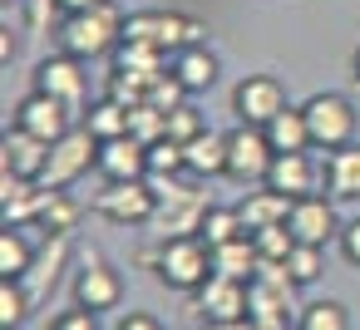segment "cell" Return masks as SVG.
I'll list each match as a JSON object with an SVG mask.
<instances>
[{"instance_id": "cell-24", "label": "cell", "mask_w": 360, "mask_h": 330, "mask_svg": "<svg viewBox=\"0 0 360 330\" xmlns=\"http://www.w3.org/2000/svg\"><path fill=\"white\" fill-rule=\"evenodd\" d=\"M45 187V183H40ZM79 202L65 192V187H50V197H45V207H40V232H50V237H70L75 232V222H79Z\"/></svg>"}, {"instance_id": "cell-27", "label": "cell", "mask_w": 360, "mask_h": 330, "mask_svg": "<svg viewBox=\"0 0 360 330\" xmlns=\"http://www.w3.org/2000/svg\"><path fill=\"white\" fill-rule=\"evenodd\" d=\"M198 237L207 242V246H222V242H237V237H247V227H242V212L237 207H207L202 212V227H198Z\"/></svg>"}, {"instance_id": "cell-34", "label": "cell", "mask_w": 360, "mask_h": 330, "mask_svg": "<svg viewBox=\"0 0 360 330\" xmlns=\"http://www.w3.org/2000/svg\"><path fill=\"white\" fill-rule=\"evenodd\" d=\"M50 330H99V315L84 310V305H75V310H60V315L50 320Z\"/></svg>"}, {"instance_id": "cell-40", "label": "cell", "mask_w": 360, "mask_h": 330, "mask_svg": "<svg viewBox=\"0 0 360 330\" xmlns=\"http://www.w3.org/2000/svg\"><path fill=\"white\" fill-rule=\"evenodd\" d=\"M6 6H20V0H6Z\"/></svg>"}, {"instance_id": "cell-12", "label": "cell", "mask_w": 360, "mask_h": 330, "mask_svg": "<svg viewBox=\"0 0 360 330\" xmlns=\"http://www.w3.org/2000/svg\"><path fill=\"white\" fill-rule=\"evenodd\" d=\"M291 237L296 242H311V246H326L330 237H340V217H335V197H321V192H306L291 202V217H286Z\"/></svg>"}, {"instance_id": "cell-13", "label": "cell", "mask_w": 360, "mask_h": 330, "mask_svg": "<svg viewBox=\"0 0 360 330\" xmlns=\"http://www.w3.org/2000/svg\"><path fill=\"white\" fill-rule=\"evenodd\" d=\"M94 173H99L104 183H143V178H148V143H139L134 133L99 143Z\"/></svg>"}, {"instance_id": "cell-32", "label": "cell", "mask_w": 360, "mask_h": 330, "mask_svg": "<svg viewBox=\"0 0 360 330\" xmlns=\"http://www.w3.org/2000/svg\"><path fill=\"white\" fill-rule=\"evenodd\" d=\"M148 104H153V109H163V114H173L178 104H188V89L178 84V74H173V70H163V74L148 84Z\"/></svg>"}, {"instance_id": "cell-7", "label": "cell", "mask_w": 360, "mask_h": 330, "mask_svg": "<svg viewBox=\"0 0 360 330\" xmlns=\"http://www.w3.org/2000/svg\"><path fill=\"white\" fill-rule=\"evenodd\" d=\"M94 212L114 227H148L158 212V192L143 183H109L104 192H94Z\"/></svg>"}, {"instance_id": "cell-2", "label": "cell", "mask_w": 360, "mask_h": 330, "mask_svg": "<svg viewBox=\"0 0 360 330\" xmlns=\"http://www.w3.org/2000/svg\"><path fill=\"white\" fill-rule=\"evenodd\" d=\"M143 266L168 286V291H198L207 276H212V246L202 237H163Z\"/></svg>"}, {"instance_id": "cell-23", "label": "cell", "mask_w": 360, "mask_h": 330, "mask_svg": "<svg viewBox=\"0 0 360 330\" xmlns=\"http://www.w3.org/2000/svg\"><path fill=\"white\" fill-rule=\"evenodd\" d=\"M266 138L276 153H306L311 148V128H306V114L301 109H281L271 124H266Z\"/></svg>"}, {"instance_id": "cell-9", "label": "cell", "mask_w": 360, "mask_h": 330, "mask_svg": "<svg viewBox=\"0 0 360 330\" xmlns=\"http://www.w3.org/2000/svg\"><path fill=\"white\" fill-rule=\"evenodd\" d=\"M281 109H291V104H286V84H281L276 74H247V79H237V89H232V114H237V124L266 128Z\"/></svg>"}, {"instance_id": "cell-3", "label": "cell", "mask_w": 360, "mask_h": 330, "mask_svg": "<svg viewBox=\"0 0 360 330\" xmlns=\"http://www.w3.org/2000/svg\"><path fill=\"white\" fill-rule=\"evenodd\" d=\"M301 114H306V128H311V148L335 153V148L355 143V124H360V114H355V104H350L345 94L321 89V94H311V99L301 104Z\"/></svg>"}, {"instance_id": "cell-14", "label": "cell", "mask_w": 360, "mask_h": 330, "mask_svg": "<svg viewBox=\"0 0 360 330\" xmlns=\"http://www.w3.org/2000/svg\"><path fill=\"white\" fill-rule=\"evenodd\" d=\"M50 148L45 138L25 133V128H6V138H0V168H6L11 178H25V183H40L45 178V163H50Z\"/></svg>"}, {"instance_id": "cell-21", "label": "cell", "mask_w": 360, "mask_h": 330, "mask_svg": "<svg viewBox=\"0 0 360 330\" xmlns=\"http://www.w3.org/2000/svg\"><path fill=\"white\" fill-rule=\"evenodd\" d=\"M257 271H262V256H257L252 237H237V242L212 246V276H227V281H252Z\"/></svg>"}, {"instance_id": "cell-1", "label": "cell", "mask_w": 360, "mask_h": 330, "mask_svg": "<svg viewBox=\"0 0 360 330\" xmlns=\"http://www.w3.org/2000/svg\"><path fill=\"white\" fill-rule=\"evenodd\" d=\"M124 25H129V15L114 6V0H99V6H89V11L65 15L55 35H60V50H65V55H75V60H99V55H109V50L124 45Z\"/></svg>"}, {"instance_id": "cell-39", "label": "cell", "mask_w": 360, "mask_h": 330, "mask_svg": "<svg viewBox=\"0 0 360 330\" xmlns=\"http://www.w3.org/2000/svg\"><path fill=\"white\" fill-rule=\"evenodd\" d=\"M350 79H355V89H360V45H355V55H350Z\"/></svg>"}, {"instance_id": "cell-25", "label": "cell", "mask_w": 360, "mask_h": 330, "mask_svg": "<svg viewBox=\"0 0 360 330\" xmlns=\"http://www.w3.org/2000/svg\"><path fill=\"white\" fill-rule=\"evenodd\" d=\"M35 310V296L25 291V281L0 276V330H20Z\"/></svg>"}, {"instance_id": "cell-22", "label": "cell", "mask_w": 360, "mask_h": 330, "mask_svg": "<svg viewBox=\"0 0 360 330\" xmlns=\"http://www.w3.org/2000/svg\"><path fill=\"white\" fill-rule=\"evenodd\" d=\"M129 114H134L129 104H119V99L104 94V99H94V104L84 109V128H89L99 143H109V138H124V133H129Z\"/></svg>"}, {"instance_id": "cell-38", "label": "cell", "mask_w": 360, "mask_h": 330, "mask_svg": "<svg viewBox=\"0 0 360 330\" xmlns=\"http://www.w3.org/2000/svg\"><path fill=\"white\" fill-rule=\"evenodd\" d=\"M55 6H60L65 15H75V11H89V6H99V0H55Z\"/></svg>"}, {"instance_id": "cell-16", "label": "cell", "mask_w": 360, "mask_h": 330, "mask_svg": "<svg viewBox=\"0 0 360 330\" xmlns=\"http://www.w3.org/2000/svg\"><path fill=\"white\" fill-rule=\"evenodd\" d=\"M321 178H326V168H316L311 153H276V163H271V173H266V187H276V192H286V197L296 202V197L316 192Z\"/></svg>"}, {"instance_id": "cell-10", "label": "cell", "mask_w": 360, "mask_h": 330, "mask_svg": "<svg viewBox=\"0 0 360 330\" xmlns=\"http://www.w3.org/2000/svg\"><path fill=\"white\" fill-rule=\"evenodd\" d=\"M35 89L40 94H50V99H60V104H70L75 114H84V99H89V74H84V60H75V55H50V60H40L35 65Z\"/></svg>"}, {"instance_id": "cell-30", "label": "cell", "mask_w": 360, "mask_h": 330, "mask_svg": "<svg viewBox=\"0 0 360 330\" xmlns=\"http://www.w3.org/2000/svg\"><path fill=\"white\" fill-rule=\"evenodd\" d=\"M168 178V173H188V153H183V143L178 138H158V143H148V178Z\"/></svg>"}, {"instance_id": "cell-11", "label": "cell", "mask_w": 360, "mask_h": 330, "mask_svg": "<svg viewBox=\"0 0 360 330\" xmlns=\"http://www.w3.org/2000/svg\"><path fill=\"white\" fill-rule=\"evenodd\" d=\"M15 128H25V133H35V138H45V143H60V138L75 128V109L60 104V99H50V94H40V89H30V94L15 104Z\"/></svg>"}, {"instance_id": "cell-4", "label": "cell", "mask_w": 360, "mask_h": 330, "mask_svg": "<svg viewBox=\"0 0 360 330\" xmlns=\"http://www.w3.org/2000/svg\"><path fill=\"white\" fill-rule=\"evenodd\" d=\"M124 40L148 45L158 55H178L188 45H202V25L188 20V15H173V11H139V15H129Z\"/></svg>"}, {"instance_id": "cell-5", "label": "cell", "mask_w": 360, "mask_h": 330, "mask_svg": "<svg viewBox=\"0 0 360 330\" xmlns=\"http://www.w3.org/2000/svg\"><path fill=\"white\" fill-rule=\"evenodd\" d=\"M271 163H276V148H271L266 128H257V124H237V128L227 133V178H232V183H242V187L266 183Z\"/></svg>"}, {"instance_id": "cell-20", "label": "cell", "mask_w": 360, "mask_h": 330, "mask_svg": "<svg viewBox=\"0 0 360 330\" xmlns=\"http://www.w3.org/2000/svg\"><path fill=\"white\" fill-rule=\"evenodd\" d=\"M183 153H188V173L193 178H227V133H198L193 143H183Z\"/></svg>"}, {"instance_id": "cell-31", "label": "cell", "mask_w": 360, "mask_h": 330, "mask_svg": "<svg viewBox=\"0 0 360 330\" xmlns=\"http://www.w3.org/2000/svg\"><path fill=\"white\" fill-rule=\"evenodd\" d=\"M286 276H291L296 286H311V281L321 276V246L296 242V246H291V256H286Z\"/></svg>"}, {"instance_id": "cell-28", "label": "cell", "mask_w": 360, "mask_h": 330, "mask_svg": "<svg viewBox=\"0 0 360 330\" xmlns=\"http://www.w3.org/2000/svg\"><path fill=\"white\" fill-rule=\"evenodd\" d=\"M296 330H350V310L340 301H311V305H301Z\"/></svg>"}, {"instance_id": "cell-8", "label": "cell", "mask_w": 360, "mask_h": 330, "mask_svg": "<svg viewBox=\"0 0 360 330\" xmlns=\"http://www.w3.org/2000/svg\"><path fill=\"white\" fill-rule=\"evenodd\" d=\"M193 315L207 320V325H237L252 315V296H247V281H227V276H207L198 291H193Z\"/></svg>"}, {"instance_id": "cell-33", "label": "cell", "mask_w": 360, "mask_h": 330, "mask_svg": "<svg viewBox=\"0 0 360 330\" xmlns=\"http://www.w3.org/2000/svg\"><path fill=\"white\" fill-rule=\"evenodd\" d=\"M198 133H207V124H202V114H198L193 104H178V109L168 114V138H178V143H193Z\"/></svg>"}, {"instance_id": "cell-19", "label": "cell", "mask_w": 360, "mask_h": 330, "mask_svg": "<svg viewBox=\"0 0 360 330\" xmlns=\"http://www.w3.org/2000/svg\"><path fill=\"white\" fill-rule=\"evenodd\" d=\"M168 70L178 74V84H183L188 94H202V89L217 84V55H212L207 45H188V50H178V55L168 60Z\"/></svg>"}, {"instance_id": "cell-36", "label": "cell", "mask_w": 360, "mask_h": 330, "mask_svg": "<svg viewBox=\"0 0 360 330\" xmlns=\"http://www.w3.org/2000/svg\"><path fill=\"white\" fill-rule=\"evenodd\" d=\"M119 330H163V325H158L148 310H129V315L119 320Z\"/></svg>"}, {"instance_id": "cell-29", "label": "cell", "mask_w": 360, "mask_h": 330, "mask_svg": "<svg viewBox=\"0 0 360 330\" xmlns=\"http://www.w3.org/2000/svg\"><path fill=\"white\" fill-rule=\"evenodd\" d=\"M252 246H257L262 266H286V256H291L296 237H291V227L281 222V227H262V232H252Z\"/></svg>"}, {"instance_id": "cell-26", "label": "cell", "mask_w": 360, "mask_h": 330, "mask_svg": "<svg viewBox=\"0 0 360 330\" xmlns=\"http://www.w3.org/2000/svg\"><path fill=\"white\" fill-rule=\"evenodd\" d=\"M35 266V246H30V237H25V227H6L0 232V276H25Z\"/></svg>"}, {"instance_id": "cell-17", "label": "cell", "mask_w": 360, "mask_h": 330, "mask_svg": "<svg viewBox=\"0 0 360 330\" xmlns=\"http://www.w3.org/2000/svg\"><path fill=\"white\" fill-rule=\"evenodd\" d=\"M237 212H242V227H247V237H252V232H262V227H281V222L291 217V197L262 183L257 192H247V197L237 202Z\"/></svg>"}, {"instance_id": "cell-35", "label": "cell", "mask_w": 360, "mask_h": 330, "mask_svg": "<svg viewBox=\"0 0 360 330\" xmlns=\"http://www.w3.org/2000/svg\"><path fill=\"white\" fill-rule=\"evenodd\" d=\"M335 242H340V256H345L350 266H360V217H355V222H345Z\"/></svg>"}, {"instance_id": "cell-37", "label": "cell", "mask_w": 360, "mask_h": 330, "mask_svg": "<svg viewBox=\"0 0 360 330\" xmlns=\"http://www.w3.org/2000/svg\"><path fill=\"white\" fill-rule=\"evenodd\" d=\"M0 60H6V65L15 60V40H11V25H6V30H0Z\"/></svg>"}, {"instance_id": "cell-15", "label": "cell", "mask_w": 360, "mask_h": 330, "mask_svg": "<svg viewBox=\"0 0 360 330\" xmlns=\"http://www.w3.org/2000/svg\"><path fill=\"white\" fill-rule=\"evenodd\" d=\"M124 301V281H119V271L114 266H104L99 256L94 261H84L79 266V276H75V305H84V310H114Z\"/></svg>"}, {"instance_id": "cell-18", "label": "cell", "mask_w": 360, "mask_h": 330, "mask_svg": "<svg viewBox=\"0 0 360 330\" xmlns=\"http://www.w3.org/2000/svg\"><path fill=\"white\" fill-rule=\"evenodd\" d=\"M326 197L360 202V143H345V148L326 153Z\"/></svg>"}, {"instance_id": "cell-6", "label": "cell", "mask_w": 360, "mask_h": 330, "mask_svg": "<svg viewBox=\"0 0 360 330\" xmlns=\"http://www.w3.org/2000/svg\"><path fill=\"white\" fill-rule=\"evenodd\" d=\"M99 163V138L84 128V124H75L55 148H50V163H45V187H70V183H79L89 168Z\"/></svg>"}]
</instances>
